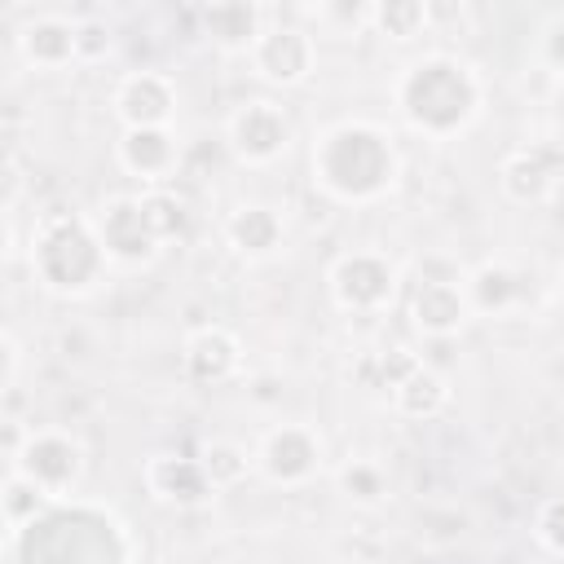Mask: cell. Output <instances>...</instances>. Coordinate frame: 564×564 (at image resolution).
Segmentation results:
<instances>
[{
    "label": "cell",
    "mask_w": 564,
    "mask_h": 564,
    "mask_svg": "<svg viewBox=\"0 0 564 564\" xmlns=\"http://www.w3.org/2000/svg\"><path fill=\"white\" fill-rule=\"evenodd\" d=\"M308 167H313V185L326 198L348 203V207H366V203H379L397 185L401 154L379 123L339 119L313 137Z\"/></svg>",
    "instance_id": "1"
},
{
    "label": "cell",
    "mask_w": 564,
    "mask_h": 564,
    "mask_svg": "<svg viewBox=\"0 0 564 564\" xmlns=\"http://www.w3.org/2000/svg\"><path fill=\"white\" fill-rule=\"evenodd\" d=\"M392 101L414 132L432 141H449L476 123L485 106V79L476 75L471 62L454 53H423L401 66L392 84Z\"/></svg>",
    "instance_id": "2"
},
{
    "label": "cell",
    "mask_w": 564,
    "mask_h": 564,
    "mask_svg": "<svg viewBox=\"0 0 564 564\" xmlns=\"http://www.w3.org/2000/svg\"><path fill=\"white\" fill-rule=\"evenodd\" d=\"M26 264H31L35 282L53 295H88L110 273V256L101 247L97 225L88 216H75V212L44 216L31 229Z\"/></svg>",
    "instance_id": "3"
},
{
    "label": "cell",
    "mask_w": 564,
    "mask_h": 564,
    "mask_svg": "<svg viewBox=\"0 0 564 564\" xmlns=\"http://www.w3.org/2000/svg\"><path fill=\"white\" fill-rule=\"evenodd\" d=\"M9 555H35L57 564H128L123 533L110 516L88 507H48L26 529H13L4 542Z\"/></svg>",
    "instance_id": "4"
},
{
    "label": "cell",
    "mask_w": 564,
    "mask_h": 564,
    "mask_svg": "<svg viewBox=\"0 0 564 564\" xmlns=\"http://www.w3.org/2000/svg\"><path fill=\"white\" fill-rule=\"evenodd\" d=\"M291 141H295V123L273 97H251L225 119V145L247 167H264V163L282 159L291 150Z\"/></svg>",
    "instance_id": "5"
},
{
    "label": "cell",
    "mask_w": 564,
    "mask_h": 564,
    "mask_svg": "<svg viewBox=\"0 0 564 564\" xmlns=\"http://www.w3.org/2000/svg\"><path fill=\"white\" fill-rule=\"evenodd\" d=\"M84 467H88L84 445H79L70 432H62V427H31V436H26L22 454L9 463V471L31 476V480L53 498V502L79 489Z\"/></svg>",
    "instance_id": "6"
},
{
    "label": "cell",
    "mask_w": 564,
    "mask_h": 564,
    "mask_svg": "<svg viewBox=\"0 0 564 564\" xmlns=\"http://www.w3.org/2000/svg\"><path fill=\"white\" fill-rule=\"evenodd\" d=\"M330 300L344 313H383L397 295V264L383 251H344L326 273Z\"/></svg>",
    "instance_id": "7"
},
{
    "label": "cell",
    "mask_w": 564,
    "mask_h": 564,
    "mask_svg": "<svg viewBox=\"0 0 564 564\" xmlns=\"http://www.w3.org/2000/svg\"><path fill=\"white\" fill-rule=\"evenodd\" d=\"M326 463V445L308 423H273L256 445V471L282 489L308 485Z\"/></svg>",
    "instance_id": "8"
},
{
    "label": "cell",
    "mask_w": 564,
    "mask_h": 564,
    "mask_svg": "<svg viewBox=\"0 0 564 564\" xmlns=\"http://www.w3.org/2000/svg\"><path fill=\"white\" fill-rule=\"evenodd\" d=\"M251 66L260 79L278 84V88H295L313 75L317 66V40L304 31V26H291V22H269L264 35L256 40L251 48Z\"/></svg>",
    "instance_id": "9"
},
{
    "label": "cell",
    "mask_w": 564,
    "mask_h": 564,
    "mask_svg": "<svg viewBox=\"0 0 564 564\" xmlns=\"http://www.w3.org/2000/svg\"><path fill=\"white\" fill-rule=\"evenodd\" d=\"M97 234H101V247L110 256V264H123V269H141L159 256V238L150 234L145 225V212H141V198L123 194V198H110L97 216H93Z\"/></svg>",
    "instance_id": "10"
},
{
    "label": "cell",
    "mask_w": 564,
    "mask_h": 564,
    "mask_svg": "<svg viewBox=\"0 0 564 564\" xmlns=\"http://www.w3.org/2000/svg\"><path fill=\"white\" fill-rule=\"evenodd\" d=\"M123 128H167L176 110V79L163 70H128L110 97Z\"/></svg>",
    "instance_id": "11"
},
{
    "label": "cell",
    "mask_w": 564,
    "mask_h": 564,
    "mask_svg": "<svg viewBox=\"0 0 564 564\" xmlns=\"http://www.w3.org/2000/svg\"><path fill=\"white\" fill-rule=\"evenodd\" d=\"M498 181L516 203H546L564 181V150L546 141H529L502 159Z\"/></svg>",
    "instance_id": "12"
},
{
    "label": "cell",
    "mask_w": 564,
    "mask_h": 564,
    "mask_svg": "<svg viewBox=\"0 0 564 564\" xmlns=\"http://www.w3.org/2000/svg\"><path fill=\"white\" fill-rule=\"evenodd\" d=\"M141 480H145V489H150L154 502L181 507V511L207 507V502L220 494V489L207 480L203 463H198V458H185V454H150L145 467H141Z\"/></svg>",
    "instance_id": "13"
},
{
    "label": "cell",
    "mask_w": 564,
    "mask_h": 564,
    "mask_svg": "<svg viewBox=\"0 0 564 564\" xmlns=\"http://www.w3.org/2000/svg\"><path fill=\"white\" fill-rule=\"evenodd\" d=\"M115 159L128 176L145 181L150 189H163L176 176L181 145H176L172 128H123L115 141Z\"/></svg>",
    "instance_id": "14"
},
{
    "label": "cell",
    "mask_w": 564,
    "mask_h": 564,
    "mask_svg": "<svg viewBox=\"0 0 564 564\" xmlns=\"http://www.w3.org/2000/svg\"><path fill=\"white\" fill-rule=\"evenodd\" d=\"M467 278H419L414 295H410V317L423 335L432 339H449L467 326L471 304H467Z\"/></svg>",
    "instance_id": "15"
},
{
    "label": "cell",
    "mask_w": 564,
    "mask_h": 564,
    "mask_svg": "<svg viewBox=\"0 0 564 564\" xmlns=\"http://www.w3.org/2000/svg\"><path fill=\"white\" fill-rule=\"evenodd\" d=\"M18 53L35 70H62L79 62V22L62 13H40L18 31Z\"/></svg>",
    "instance_id": "16"
},
{
    "label": "cell",
    "mask_w": 564,
    "mask_h": 564,
    "mask_svg": "<svg viewBox=\"0 0 564 564\" xmlns=\"http://www.w3.org/2000/svg\"><path fill=\"white\" fill-rule=\"evenodd\" d=\"M181 366H185V379L203 383V388H216V383H229L238 370H242V344L225 330V326H203L185 339L181 348Z\"/></svg>",
    "instance_id": "17"
},
{
    "label": "cell",
    "mask_w": 564,
    "mask_h": 564,
    "mask_svg": "<svg viewBox=\"0 0 564 564\" xmlns=\"http://www.w3.org/2000/svg\"><path fill=\"white\" fill-rule=\"evenodd\" d=\"M198 22H203V35L225 48V53H247L256 48V40L264 35V9L260 4H247V0H220V4H207L198 9Z\"/></svg>",
    "instance_id": "18"
},
{
    "label": "cell",
    "mask_w": 564,
    "mask_h": 564,
    "mask_svg": "<svg viewBox=\"0 0 564 564\" xmlns=\"http://www.w3.org/2000/svg\"><path fill=\"white\" fill-rule=\"evenodd\" d=\"M282 216L269 203H242L225 216V242L242 256V260H269L273 251H282Z\"/></svg>",
    "instance_id": "19"
},
{
    "label": "cell",
    "mask_w": 564,
    "mask_h": 564,
    "mask_svg": "<svg viewBox=\"0 0 564 564\" xmlns=\"http://www.w3.org/2000/svg\"><path fill=\"white\" fill-rule=\"evenodd\" d=\"M467 304H471V317L485 313V317H498V313H511L520 300H524V278L507 264V260H485L467 273Z\"/></svg>",
    "instance_id": "20"
},
{
    "label": "cell",
    "mask_w": 564,
    "mask_h": 564,
    "mask_svg": "<svg viewBox=\"0 0 564 564\" xmlns=\"http://www.w3.org/2000/svg\"><path fill=\"white\" fill-rule=\"evenodd\" d=\"M392 405H397V414H405V419H436L445 405H449V383H445V375H436L427 361L392 392Z\"/></svg>",
    "instance_id": "21"
},
{
    "label": "cell",
    "mask_w": 564,
    "mask_h": 564,
    "mask_svg": "<svg viewBox=\"0 0 564 564\" xmlns=\"http://www.w3.org/2000/svg\"><path fill=\"white\" fill-rule=\"evenodd\" d=\"M0 507H4V529L13 533V529H26L31 520H40V516L53 507V498H48L31 476H22V471H4Z\"/></svg>",
    "instance_id": "22"
},
{
    "label": "cell",
    "mask_w": 564,
    "mask_h": 564,
    "mask_svg": "<svg viewBox=\"0 0 564 564\" xmlns=\"http://www.w3.org/2000/svg\"><path fill=\"white\" fill-rule=\"evenodd\" d=\"M335 485L352 507H379L388 498V471L375 458H344V467L335 471Z\"/></svg>",
    "instance_id": "23"
},
{
    "label": "cell",
    "mask_w": 564,
    "mask_h": 564,
    "mask_svg": "<svg viewBox=\"0 0 564 564\" xmlns=\"http://www.w3.org/2000/svg\"><path fill=\"white\" fill-rule=\"evenodd\" d=\"M427 22H432V4L423 0H383L370 13V26L388 40H414L427 31Z\"/></svg>",
    "instance_id": "24"
},
{
    "label": "cell",
    "mask_w": 564,
    "mask_h": 564,
    "mask_svg": "<svg viewBox=\"0 0 564 564\" xmlns=\"http://www.w3.org/2000/svg\"><path fill=\"white\" fill-rule=\"evenodd\" d=\"M198 463H203V471H207V480L216 489H229L256 467V454H247L238 441H203Z\"/></svg>",
    "instance_id": "25"
},
{
    "label": "cell",
    "mask_w": 564,
    "mask_h": 564,
    "mask_svg": "<svg viewBox=\"0 0 564 564\" xmlns=\"http://www.w3.org/2000/svg\"><path fill=\"white\" fill-rule=\"evenodd\" d=\"M141 198V212H145V225H150V234L159 238V242H172V238H181L185 234V225H189V212H185V203L163 185V189H145V194H137Z\"/></svg>",
    "instance_id": "26"
},
{
    "label": "cell",
    "mask_w": 564,
    "mask_h": 564,
    "mask_svg": "<svg viewBox=\"0 0 564 564\" xmlns=\"http://www.w3.org/2000/svg\"><path fill=\"white\" fill-rule=\"evenodd\" d=\"M423 361L410 352V348H388V352H370V361L361 366L366 370V379H370V388H383L388 397L419 370Z\"/></svg>",
    "instance_id": "27"
},
{
    "label": "cell",
    "mask_w": 564,
    "mask_h": 564,
    "mask_svg": "<svg viewBox=\"0 0 564 564\" xmlns=\"http://www.w3.org/2000/svg\"><path fill=\"white\" fill-rule=\"evenodd\" d=\"M533 538L551 551V555H564V494L546 498L533 516Z\"/></svg>",
    "instance_id": "28"
},
{
    "label": "cell",
    "mask_w": 564,
    "mask_h": 564,
    "mask_svg": "<svg viewBox=\"0 0 564 564\" xmlns=\"http://www.w3.org/2000/svg\"><path fill=\"white\" fill-rule=\"evenodd\" d=\"M106 53H110V26L97 18H84L79 22V62H97Z\"/></svg>",
    "instance_id": "29"
},
{
    "label": "cell",
    "mask_w": 564,
    "mask_h": 564,
    "mask_svg": "<svg viewBox=\"0 0 564 564\" xmlns=\"http://www.w3.org/2000/svg\"><path fill=\"white\" fill-rule=\"evenodd\" d=\"M322 22H339V26H348V31H361V26H370V13H375V4H322V9H313Z\"/></svg>",
    "instance_id": "30"
},
{
    "label": "cell",
    "mask_w": 564,
    "mask_h": 564,
    "mask_svg": "<svg viewBox=\"0 0 564 564\" xmlns=\"http://www.w3.org/2000/svg\"><path fill=\"white\" fill-rule=\"evenodd\" d=\"M542 57H546L551 70H564V18H555V22L546 26V35H542Z\"/></svg>",
    "instance_id": "31"
},
{
    "label": "cell",
    "mask_w": 564,
    "mask_h": 564,
    "mask_svg": "<svg viewBox=\"0 0 564 564\" xmlns=\"http://www.w3.org/2000/svg\"><path fill=\"white\" fill-rule=\"evenodd\" d=\"M0 348H4V392H13L18 388V366H22V348H18L13 330L0 335Z\"/></svg>",
    "instance_id": "32"
},
{
    "label": "cell",
    "mask_w": 564,
    "mask_h": 564,
    "mask_svg": "<svg viewBox=\"0 0 564 564\" xmlns=\"http://www.w3.org/2000/svg\"><path fill=\"white\" fill-rule=\"evenodd\" d=\"M357 564H379V560H357Z\"/></svg>",
    "instance_id": "33"
}]
</instances>
